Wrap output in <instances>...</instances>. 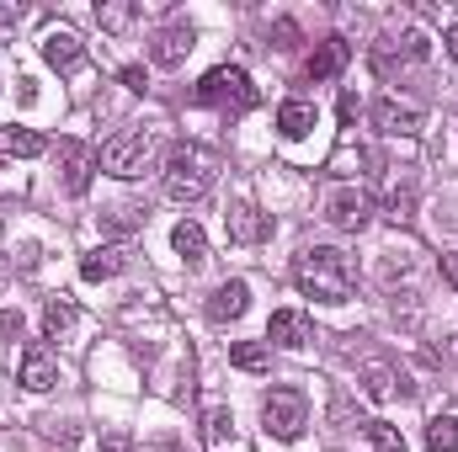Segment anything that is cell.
Wrapping results in <instances>:
<instances>
[{"mask_svg":"<svg viewBox=\"0 0 458 452\" xmlns=\"http://www.w3.org/2000/svg\"><path fill=\"white\" fill-rule=\"evenodd\" d=\"M352 59V48H346V38H326L315 54H310V64H304V75L310 80H331V75H342V64Z\"/></svg>","mask_w":458,"mask_h":452,"instance_id":"14","label":"cell"},{"mask_svg":"<svg viewBox=\"0 0 458 452\" xmlns=\"http://www.w3.org/2000/svg\"><path fill=\"white\" fill-rule=\"evenodd\" d=\"M389 219H411V192H394L389 197Z\"/></svg>","mask_w":458,"mask_h":452,"instance_id":"29","label":"cell"},{"mask_svg":"<svg viewBox=\"0 0 458 452\" xmlns=\"http://www.w3.org/2000/svg\"><path fill=\"white\" fill-rule=\"evenodd\" d=\"M123 86H128V91H144V70H139V64H128V70H123Z\"/></svg>","mask_w":458,"mask_h":452,"instance_id":"32","label":"cell"},{"mask_svg":"<svg viewBox=\"0 0 458 452\" xmlns=\"http://www.w3.org/2000/svg\"><path fill=\"white\" fill-rule=\"evenodd\" d=\"M443 277H448V288L458 293V250L454 255H443Z\"/></svg>","mask_w":458,"mask_h":452,"instance_id":"33","label":"cell"},{"mask_svg":"<svg viewBox=\"0 0 458 452\" xmlns=\"http://www.w3.org/2000/svg\"><path fill=\"white\" fill-rule=\"evenodd\" d=\"M368 442H373V452H405V437L389 421H368Z\"/></svg>","mask_w":458,"mask_h":452,"instance_id":"26","label":"cell"},{"mask_svg":"<svg viewBox=\"0 0 458 452\" xmlns=\"http://www.w3.org/2000/svg\"><path fill=\"white\" fill-rule=\"evenodd\" d=\"M229 362H234L240 372H261V367L272 362V346H267V340H240V346L229 351Z\"/></svg>","mask_w":458,"mask_h":452,"instance_id":"23","label":"cell"},{"mask_svg":"<svg viewBox=\"0 0 458 452\" xmlns=\"http://www.w3.org/2000/svg\"><path fill=\"white\" fill-rule=\"evenodd\" d=\"M133 16H139V5H128V0H102V5H97V21H102L107 32H128Z\"/></svg>","mask_w":458,"mask_h":452,"instance_id":"24","label":"cell"},{"mask_svg":"<svg viewBox=\"0 0 458 452\" xmlns=\"http://www.w3.org/2000/svg\"><path fill=\"white\" fill-rule=\"evenodd\" d=\"M427 452H458V415H432L427 421Z\"/></svg>","mask_w":458,"mask_h":452,"instance_id":"21","label":"cell"},{"mask_svg":"<svg viewBox=\"0 0 458 452\" xmlns=\"http://www.w3.org/2000/svg\"><path fill=\"white\" fill-rule=\"evenodd\" d=\"M203 442H208V452H245V442L234 437V415L229 410H208L203 415Z\"/></svg>","mask_w":458,"mask_h":452,"instance_id":"17","label":"cell"},{"mask_svg":"<svg viewBox=\"0 0 458 452\" xmlns=\"http://www.w3.org/2000/svg\"><path fill=\"white\" fill-rule=\"evenodd\" d=\"M149 149H155V133L149 128H123V133H113L102 149H97V165L107 171V176H139L144 171V160H149Z\"/></svg>","mask_w":458,"mask_h":452,"instance_id":"4","label":"cell"},{"mask_svg":"<svg viewBox=\"0 0 458 452\" xmlns=\"http://www.w3.org/2000/svg\"><path fill=\"white\" fill-rule=\"evenodd\" d=\"M117 272H123V250H91L81 261V277L86 282H102V277H117Z\"/></svg>","mask_w":458,"mask_h":452,"instance_id":"22","label":"cell"},{"mask_svg":"<svg viewBox=\"0 0 458 452\" xmlns=\"http://www.w3.org/2000/svg\"><path fill=\"white\" fill-rule=\"evenodd\" d=\"M171 245H176V255H182L187 266H203V261H208V234H203V224H192V219L176 224Z\"/></svg>","mask_w":458,"mask_h":452,"instance_id":"18","label":"cell"},{"mask_svg":"<svg viewBox=\"0 0 458 452\" xmlns=\"http://www.w3.org/2000/svg\"><path fill=\"white\" fill-rule=\"evenodd\" d=\"M102 452H139V448H133L123 431H113V437H102Z\"/></svg>","mask_w":458,"mask_h":452,"instance_id":"30","label":"cell"},{"mask_svg":"<svg viewBox=\"0 0 458 452\" xmlns=\"http://www.w3.org/2000/svg\"><path fill=\"white\" fill-rule=\"evenodd\" d=\"M443 48H448V54H454V59H458V21H454V27H448V32H443Z\"/></svg>","mask_w":458,"mask_h":452,"instance_id":"34","label":"cell"},{"mask_svg":"<svg viewBox=\"0 0 458 452\" xmlns=\"http://www.w3.org/2000/svg\"><path fill=\"white\" fill-rule=\"evenodd\" d=\"M214 181H219V155H214V149H203V144H176V149L165 155V197L198 203V197L214 192Z\"/></svg>","mask_w":458,"mask_h":452,"instance_id":"2","label":"cell"},{"mask_svg":"<svg viewBox=\"0 0 458 452\" xmlns=\"http://www.w3.org/2000/svg\"><path fill=\"white\" fill-rule=\"evenodd\" d=\"M43 442H48V452H70L75 442H81V431H75V426H48Z\"/></svg>","mask_w":458,"mask_h":452,"instance_id":"27","label":"cell"},{"mask_svg":"<svg viewBox=\"0 0 458 452\" xmlns=\"http://www.w3.org/2000/svg\"><path fill=\"white\" fill-rule=\"evenodd\" d=\"M198 102L203 107H229V113H250L256 107V86H250V75L245 70H208L203 80H198Z\"/></svg>","mask_w":458,"mask_h":452,"instance_id":"5","label":"cell"},{"mask_svg":"<svg viewBox=\"0 0 458 452\" xmlns=\"http://www.w3.org/2000/svg\"><path fill=\"white\" fill-rule=\"evenodd\" d=\"M368 219H373V197H368L357 181H342V187H331V192H326V224L362 229Z\"/></svg>","mask_w":458,"mask_h":452,"instance_id":"6","label":"cell"},{"mask_svg":"<svg viewBox=\"0 0 458 452\" xmlns=\"http://www.w3.org/2000/svg\"><path fill=\"white\" fill-rule=\"evenodd\" d=\"M362 394H368L373 405L400 399V372H394L389 362H368V367H362Z\"/></svg>","mask_w":458,"mask_h":452,"instance_id":"16","label":"cell"},{"mask_svg":"<svg viewBox=\"0 0 458 452\" xmlns=\"http://www.w3.org/2000/svg\"><path fill=\"white\" fill-rule=\"evenodd\" d=\"M192 43H198V38H192V27H187V21H176V27H160V32L149 38V59H155L160 70H176V64L192 54Z\"/></svg>","mask_w":458,"mask_h":452,"instance_id":"7","label":"cell"},{"mask_svg":"<svg viewBox=\"0 0 458 452\" xmlns=\"http://www.w3.org/2000/svg\"><path fill=\"white\" fill-rule=\"evenodd\" d=\"M54 383H59V367H54V356H48L43 346L21 351V389H27V394H48Z\"/></svg>","mask_w":458,"mask_h":452,"instance_id":"13","label":"cell"},{"mask_svg":"<svg viewBox=\"0 0 458 452\" xmlns=\"http://www.w3.org/2000/svg\"><path fill=\"white\" fill-rule=\"evenodd\" d=\"M70 325H75V304H70V298H48V309H43V331L59 340Z\"/></svg>","mask_w":458,"mask_h":452,"instance_id":"25","label":"cell"},{"mask_svg":"<svg viewBox=\"0 0 458 452\" xmlns=\"http://www.w3.org/2000/svg\"><path fill=\"white\" fill-rule=\"evenodd\" d=\"M245 304H250V288L234 277V282H225V288L208 298V320H214V325H229V320H240V314H245Z\"/></svg>","mask_w":458,"mask_h":452,"instance_id":"15","label":"cell"},{"mask_svg":"<svg viewBox=\"0 0 458 452\" xmlns=\"http://www.w3.org/2000/svg\"><path fill=\"white\" fill-rule=\"evenodd\" d=\"M59 160H64V192H75V197H81V192L91 187V176L102 171V165H97V149H86V144H75V138L59 144Z\"/></svg>","mask_w":458,"mask_h":452,"instance_id":"8","label":"cell"},{"mask_svg":"<svg viewBox=\"0 0 458 452\" xmlns=\"http://www.w3.org/2000/svg\"><path fill=\"white\" fill-rule=\"evenodd\" d=\"M21 16H27V11H21V5H11V0H0V27H16V21H21Z\"/></svg>","mask_w":458,"mask_h":452,"instance_id":"31","label":"cell"},{"mask_svg":"<svg viewBox=\"0 0 458 452\" xmlns=\"http://www.w3.org/2000/svg\"><path fill=\"white\" fill-rule=\"evenodd\" d=\"M373 122H378V133H389V138H416V133H421V113H416L411 102H394V96H384V102L373 107Z\"/></svg>","mask_w":458,"mask_h":452,"instance_id":"9","label":"cell"},{"mask_svg":"<svg viewBox=\"0 0 458 452\" xmlns=\"http://www.w3.org/2000/svg\"><path fill=\"white\" fill-rule=\"evenodd\" d=\"M261 426H267V437H277V442H299L304 426H310V399H304L299 389H272V394L261 399Z\"/></svg>","mask_w":458,"mask_h":452,"instance_id":"3","label":"cell"},{"mask_svg":"<svg viewBox=\"0 0 458 452\" xmlns=\"http://www.w3.org/2000/svg\"><path fill=\"white\" fill-rule=\"evenodd\" d=\"M225 229H229V239H234V245H261V239L272 234V219H267V213H256L250 203H240V208H229Z\"/></svg>","mask_w":458,"mask_h":452,"instance_id":"11","label":"cell"},{"mask_svg":"<svg viewBox=\"0 0 458 452\" xmlns=\"http://www.w3.org/2000/svg\"><path fill=\"white\" fill-rule=\"evenodd\" d=\"M293 282L304 298H320V304H346L352 298V261H346L336 245H315L293 261Z\"/></svg>","mask_w":458,"mask_h":452,"instance_id":"1","label":"cell"},{"mask_svg":"<svg viewBox=\"0 0 458 452\" xmlns=\"http://www.w3.org/2000/svg\"><path fill=\"white\" fill-rule=\"evenodd\" d=\"M43 149H48L43 133H32V128H0V155H11V160H38Z\"/></svg>","mask_w":458,"mask_h":452,"instance_id":"19","label":"cell"},{"mask_svg":"<svg viewBox=\"0 0 458 452\" xmlns=\"http://www.w3.org/2000/svg\"><path fill=\"white\" fill-rule=\"evenodd\" d=\"M310 128H315V107L310 102H283L277 107V133L283 138H304Z\"/></svg>","mask_w":458,"mask_h":452,"instance_id":"20","label":"cell"},{"mask_svg":"<svg viewBox=\"0 0 458 452\" xmlns=\"http://www.w3.org/2000/svg\"><path fill=\"white\" fill-rule=\"evenodd\" d=\"M267 340L283 346V351H299V346H310V320H304L299 309H277V314L267 320Z\"/></svg>","mask_w":458,"mask_h":452,"instance_id":"10","label":"cell"},{"mask_svg":"<svg viewBox=\"0 0 458 452\" xmlns=\"http://www.w3.org/2000/svg\"><path fill=\"white\" fill-rule=\"evenodd\" d=\"M11 336H21V314L16 309H0V340H11Z\"/></svg>","mask_w":458,"mask_h":452,"instance_id":"28","label":"cell"},{"mask_svg":"<svg viewBox=\"0 0 458 452\" xmlns=\"http://www.w3.org/2000/svg\"><path fill=\"white\" fill-rule=\"evenodd\" d=\"M43 59H48L54 70H81V64H86V48H81V38H75L70 27H54V32L43 38Z\"/></svg>","mask_w":458,"mask_h":452,"instance_id":"12","label":"cell"}]
</instances>
